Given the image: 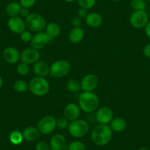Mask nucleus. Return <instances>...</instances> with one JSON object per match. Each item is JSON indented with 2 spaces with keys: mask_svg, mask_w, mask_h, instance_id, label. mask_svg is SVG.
I'll use <instances>...</instances> for the list:
<instances>
[{
  "mask_svg": "<svg viewBox=\"0 0 150 150\" xmlns=\"http://www.w3.org/2000/svg\"><path fill=\"white\" fill-rule=\"evenodd\" d=\"M130 6L134 11H145L146 4L144 0H131Z\"/></svg>",
  "mask_w": 150,
  "mask_h": 150,
  "instance_id": "nucleus-27",
  "label": "nucleus"
},
{
  "mask_svg": "<svg viewBox=\"0 0 150 150\" xmlns=\"http://www.w3.org/2000/svg\"><path fill=\"white\" fill-rule=\"evenodd\" d=\"M23 137L24 140L28 142H34L37 141L40 137L41 132L35 127H27L23 130Z\"/></svg>",
  "mask_w": 150,
  "mask_h": 150,
  "instance_id": "nucleus-20",
  "label": "nucleus"
},
{
  "mask_svg": "<svg viewBox=\"0 0 150 150\" xmlns=\"http://www.w3.org/2000/svg\"><path fill=\"white\" fill-rule=\"evenodd\" d=\"M110 127L112 131L116 132H122L127 128V122L124 119L121 117H116L112 119L110 122Z\"/></svg>",
  "mask_w": 150,
  "mask_h": 150,
  "instance_id": "nucleus-21",
  "label": "nucleus"
},
{
  "mask_svg": "<svg viewBox=\"0 0 150 150\" xmlns=\"http://www.w3.org/2000/svg\"><path fill=\"white\" fill-rule=\"evenodd\" d=\"M144 33H145L146 35L147 36V38H149L150 39V20L148 21V23L146 24V25L144 27Z\"/></svg>",
  "mask_w": 150,
  "mask_h": 150,
  "instance_id": "nucleus-39",
  "label": "nucleus"
},
{
  "mask_svg": "<svg viewBox=\"0 0 150 150\" xmlns=\"http://www.w3.org/2000/svg\"><path fill=\"white\" fill-rule=\"evenodd\" d=\"M71 65L66 60H57L50 66L51 77L54 78H61L65 77L70 72Z\"/></svg>",
  "mask_w": 150,
  "mask_h": 150,
  "instance_id": "nucleus-6",
  "label": "nucleus"
},
{
  "mask_svg": "<svg viewBox=\"0 0 150 150\" xmlns=\"http://www.w3.org/2000/svg\"><path fill=\"white\" fill-rule=\"evenodd\" d=\"M64 1L66 2H69V3H71V2H74V1H76V0H64Z\"/></svg>",
  "mask_w": 150,
  "mask_h": 150,
  "instance_id": "nucleus-41",
  "label": "nucleus"
},
{
  "mask_svg": "<svg viewBox=\"0 0 150 150\" xmlns=\"http://www.w3.org/2000/svg\"><path fill=\"white\" fill-rule=\"evenodd\" d=\"M69 122L64 116H61V117L58 118L57 119H56V125H57V127H58L60 129H67L68 127H69Z\"/></svg>",
  "mask_w": 150,
  "mask_h": 150,
  "instance_id": "nucleus-30",
  "label": "nucleus"
},
{
  "mask_svg": "<svg viewBox=\"0 0 150 150\" xmlns=\"http://www.w3.org/2000/svg\"><path fill=\"white\" fill-rule=\"evenodd\" d=\"M80 8H85L86 10H90L95 6L96 0H77Z\"/></svg>",
  "mask_w": 150,
  "mask_h": 150,
  "instance_id": "nucleus-29",
  "label": "nucleus"
},
{
  "mask_svg": "<svg viewBox=\"0 0 150 150\" xmlns=\"http://www.w3.org/2000/svg\"><path fill=\"white\" fill-rule=\"evenodd\" d=\"M53 39L47 33L44 32H40V33H36L35 34L33 35V38L30 41V44L33 48L39 50L44 48Z\"/></svg>",
  "mask_w": 150,
  "mask_h": 150,
  "instance_id": "nucleus-10",
  "label": "nucleus"
},
{
  "mask_svg": "<svg viewBox=\"0 0 150 150\" xmlns=\"http://www.w3.org/2000/svg\"><path fill=\"white\" fill-rule=\"evenodd\" d=\"M51 150H65L66 148V138L62 134H55L50 141Z\"/></svg>",
  "mask_w": 150,
  "mask_h": 150,
  "instance_id": "nucleus-17",
  "label": "nucleus"
},
{
  "mask_svg": "<svg viewBox=\"0 0 150 150\" xmlns=\"http://www.w3.org/2000/svg\"><path fill=\"white\" fill-rule=\"evenodd\" d=\"M29 88V85L25 80H18L13 83V89L18 93H24Z\"/></svg>",
  "mask_w": 150,
  "mask_h": 150,
  "instance_id": "nucleus-26",
  "label": "nucleus"
},
{
  "mask_svg": "<svg viewBox=\"0 0 150 150\" xmlns=\"http://www.w3.org/2000/svg\"><path fill=\"white\" fill-rule=\"evenodd\" d=\"M26 27L28 30L34 33L43 32L47 26L46 19L41 15L38 13H30L25 18Z\"/></svg>",
  "mask_w": 150,
  "mask_h": 150,
  "instance_id": "nucleus-5",
  "label": "nucleus"
},
{
  "mask_svg": "<svg viewBox=\"0 0 150 150\" xmlns=\"http://www.w3.org/2000/svg\"><path fill=\"white\" fill-rule=\"evenodd\" d=\"M112 131L108 125H99L95 127L91 132V140L97 146H105L112 139Z\"/></svg>",
  "mask_w": 150,
  "mask_h": 150,
  "instance_id": "nucleus-1",
  "label": "nucleus"
},
{
  "mask_svg": "<svg viewBox=\"0 0 150 150\" xmlns=\"http://www.w3.org/2000/svg\"><path fill=\"white\" fill-rule=\"evenodd\" d=\"M45 30V33L50 37H51L52 39L54 38L57 37L60 35V31H61L60 25L55 22H50L49 24H47Z\"/></svg>",
  "mask_w": 150,
  "mask_h": 150,
  "instance_id": "nucleus-23",
  "label": "nucleus"
},
{
  "mask_svg": "<svg viewBox=\"0 0 150 150\" xmlns=\"http://www.w3.org/2000/svg\"><path fill=\"white\" fill-rule=\"evenodd\" d=\"M35 150H51V149L49 143L41 141L36 144Z\"/></svg>",
  "mask_w": 150,
  "mask_h": 150,
  "instance_id": "nucleus-33",
  "label": "nucleus"
},
{
  "mask_svg": "<svg viewBox=\"0 0 150 150\" xmlns=\"http://www.w3.org/2000/svg\"><path fill=\"white\" fill-rule=\"evenodd\" d=\"M68 132L75 138H80L86 135L89 131V125L86 120L76 119L70 122L68 127Z\"/></svg>",
  "mask_w": 150,
  "mask_h": 150,
  "instance_id": "nucleus-4",
  "label": "nucleus"
},
{
  "mask_svg": "<svg viewBox=\"0 0 150 150\" xmlns=\"http://www.w3.org/2000/svg\"><path fill=\"white\" fill-rule=\"evenodd\" d=\"M113 119V112L109 107L98 108L96 112V119L99 125H108Z\"/></svg>",
  "mask_w": 150,
  "mask_h": 150,
  "instance_id": "nucleus-12",
  "label": "nucleus"
},
{
  "mask_svg": "<svg viewBox=\"0 0 150 150\" xmlns=\"http://www.w3.org/2000/svg\"><path fill=\"white\" fill-rule=\"evenodd\" d=\"M33 34H32L31 31L30 30H24L22 33L20 34V38L21 40L24 43H28L30 42L33 38Z\"/></svg>",
  "mask_w": 150,
  "mask_h": 150,
  "instance_id": "nucleus-32",
  "label": "nucleus"
},
{
  "mask_svg": "<svg viewBox=\"0 0 150 150\" xmlns=\"http://www.w3.org/2000/svg\"><path fill=\"white\" fill-rule=\"evenodd\" d=\"M99 84L98 77L93 74H87L80 81L81 90L86 92H93Z\"/></svg>",
  "mask_w": 150,
  "mask_h": 150,
  "instance_id": "nucleus-9",
  "label": "nucleus"
},
{
  "mask_svg": "<svg viewBox=\"0 0 150 150\" xmlns=\"http://www.w3.org/2000/svg\"><path fill=\"white\" fill-rule=\"evenodd\" d=\"M144 1H145L146 2H150V0H144Z\"/></svg>",
  "mask_w": 150,
  "mask_h": 150,
  "instance_id": "nucleus-44",
  "label": "nucleus"
},
{
  "mask_svg": "<svg viewBox=\"0 0 150 150\" xmlns=\"http://www.w3.org/2000/svg\"><path fill=\"white\" fill-rule=\"evenodd\" d=\"M17 72H18V74L21 75V76H25L30 71V67H29V65L27 63H24L21 62V63L17 66L16 69Z\"/></svg>",
  "mask_w": 150,
  "mask_h": 150,
  "instance_id": "nucleus-31",
  "label": "nucleus"
},
{
  "mask_svg": "<svg viewBox=\"0 0 150 150\" xmlns=\"http://www.w3.org/2000/svg\"><path fill=\"white\" fill-rule=\"evenodd\" d=\"M71 23L73 27H80L82 24V18L78 16H74L71 21Z\"/></svg>",
  "mask_w": 150,
  "mask_h": 150,
  "instance_id": "nucleus-35",
  "label": "nucleus"
},
{
  "mask_svg": "<svg viewBox=\"0 0 150 150\" xmlns=\"http://www.w3.org/2000/svg\"><path fill=\"white\" fill-rule=\"evenodd\" d=\"M88 14V10L85 9V8H80V9L77 11V16L80 17V18H86Z\"/></svg>",
  "mask_w": 150,
  "mask_h": 150,
  "instance_id": "nucleus-36",
  "label": "nucleus"
},
{
  "mask_svg": "<svg viewBox=\"0 0 150 150\" xmlns=\"http://www.w3.org/2000/svg\"><path fill=\"white\" fill-rule=\"evenodd\" d=\"M36 0H19V3L21 6L24 8L30 9L35 5Z\"/></svg>",
  "mask_w": 150,
  "mask_h": 150,
  "instance_id": "nucleus-34",
  "label": "nucleus"
},
{
  "mask_svg": "<svg viewBox=\"0 0 150 150\" xmlns=\"http://www.w3.org/2000/svg\"><path fill=\"white\" fill-rule=\"evenodd\" d=\"M66 89L71 93H77L81 90L80 82L75 79H70L66 84Z\"/></svg>",
  "mask_w": 150,
  "mask_h": 150,
  "instance_id": "nucleus-24",
  "label": "nucleus"
},
{
  "mask_svg": "<svg viewBox=\"0 0 150 150\" xmlns=\"http://www.w3.org/2000/svg\"><path fill=\"white\" fill-rule=\"evenodd\" d=\"M8 27L15 34H21L26 30L25 21L20 16L11 17L8 21Z\"/></svg>",
  "mask_w": 150,
  "mask_h": 150,
  "instance_id": "nucleus-13",
  "label": "nucleus"
},
{
  "mask_svg": "<svg viewBox=\"0 0 150 150\" xmlns=\"http://www.w3.org/2000/svg\"><path fill=\"white\" fill-rule=\"evenodd\" d=\"M30 14V11H29V9H27V8H21V12H20V17H21V18H26L27 16H28Z\"/></svg>",
  "mask_w": 150,
  "mask_h": 150,
  "instance_id": "nucleus-38",
  "label": "nucleus"
},
{
  "mask_svg": "<svg viewBox=\"0 0 150 150\" xmlns=\"http://www.w3.org/2000/svg\"><path fill=\"white\" fill-rule=\"evenodd\" d=\"M67 150H86V144L81 141H71L68 145Z\"/></svg>",
  "mask_w": 150,
  "mask_h": 150,
  "instance_id": "nucleus-28",
  "label": "nucleus"
},
{
  "mask_svg": "<svg viewBox=\"0 0 150 150\" xmlns=\"http://www.w3.org/2000/svg\"><path fill=\"white\" fill-rule=\"evenodd\" d=\"M28 85L30 91L38 96H44L50 91V83L45 77L35 76L30 80Z\"/></svg>",
  "mask_w": 150,
  "mask_h": 150,
  "instance_id": "nucleus-3",
  "label": "nucleus"
},
{
  "mask_svg": "<svg viewBox=\"0 0 150 150\" xmlns=\"http://www.w3.org/2000/svg\"><path fill=\"white\" fill-rule=\"evenodd\" d=\"M65 150H67V149H65Z\"/></svg>",
  "mask_w": 150,
  "mask_h": 150,
  "instance_id": "nucleus-46",
  "label": "nucleus"
},
{
  "mask_svg": "<svg viewBox=\"0 0 150 150\" xmlns=\"http://www.w3.org/2000/svg\"><path fill=\"white\" fill-rule=\"evenodd\" d=\"M80 112H81V109L78 104L76 103H69L65 107L64 110H63V116L69 121L76 120L79 119L80 116Z\"/></svg>",
  "mask_w": 150,
  "mask_h": 150,
  "instance_id": "nucleus-14",
  "label": "nucleus"
},
{
  "mask_svg": "<svg viewBox=\"0 0 150 150\" xmlns=\"http://www.w3.org/2000/svg\"><path fill=\"white\" fill-rule=\"evenodd\" d=\"M40 52L38 50L30 47V48L25 49L21 52V57L20 60L22 63H27V64H34L40 59Z\"/></svg>",
  "mask_w": 150,
  "mask_h": 150,
  "instance_id": "nucleus-11",
  "label": "nucleus"
},
{
  "mask_svg": "<svg viewBox=\"0 0 150 150\" xmlns=\"http://www.w3.org/2000/svg\"><path fill=\"white\" fill-rule=\"evenodd\" d=\"M9 140L11 143L13 145H19L24 141V137H23L22 132L18 130H14L10 134Z\"/></svg>",
  "mask_w": 150,
  "mask_h": 150,
  "instance_id": "nucleus-25",
  "label": "nucleus"
},
{
  "mask_svg": "<svg viewBox=\"0 0 150 150\" xmlns=\"http://www.w3.org/2000/svg\"><path fill=\"white\" fill-rule=\"evenodd\" d=\"M149 15H150V13H149Z\"/></svg>",
  "mask_w": 150,
  "mask_h": 150,
  "instance_id": "nucleus-45",
  "label": "nucleus"
},
{
  "mask_svg": "<svg viewBox=\"0 0 150 150\" xmlns=\"http://www.w3.org/2000/svg\"><path fill=\"white\" fill-rule=\"evenodd\" d=\"M85 31L81 27H73L68 35V38L70 42L72 44H78L81 42L84 38Z\"/></svg>",
  "mask_w": 150,
  "mask_h": 150,
  "instance_id": "nucleus-19",
  "label": "nucleus"
},
{
  "mask_svg": "<svg viewBox=\"0 0 150 150\" xmlns=\"http://www.w3.org/2000/svg\"><path fill=\"white\" fill-rule=\"evenodd\" d=\"M138 150H149V149L147 148H146V147H141L140 149H138Z\"/></svg>",
  "mask_w": 150,
  "mask_h": 150,
  "instance_id": "nucleus-42",
  "label": "nucleus"
},
{
  "mask_svg": "<svg viewBox=\"0 0 150 150\" xmlns=\"http://www.w3.org/2000/svg\"><path fill=\"white\" fill-rule=\"evenodd\" d=\"M33 71L38 77H46L50 74V66L46 62L38 60L33 65Z\"/></svg>",
  "mask_w": 150,
  "mask_h": 150,
  "instance_id": "nucleus-16",
  "label": "nucleus"
},
{
  "mask_svg": "<svg viewBox=\"0 0 150 150\" xmlns=\"http://www.w3.org/2000/svg\"><path fill=\"white\" fill-rule=\"evenodd\" d=\"M85 19H86V24L92 28H98L102 25L103 22V18L102 16L96 12L88 13Z\"/></svg>",
  "mask_w": 150,
  "mask_h": 150,
  "instance_id": "nucleus-18",
  "label": "nucleus"
},
{
  "mask_svg": "<svg viewBox=\"0 0 150 150\" xmlns=\"http://www.w3.org/2000/svg\"><path fill=\"white\" fill-rule=\"evenodd\" d=\"M112 1H113V2H121V1H122V0H112Z\"/></svg>",
  "mask_w": 150,
  "mask_h": 150,
  "instance_id": "nucleus-43",
  "label": "nucleus"
},
{
  "mask_svg": "<svg viewBox=\"0 0 150 150\" xmlns=\"http://www.w3.org/2000/svg\"><path fill=\"white\" fill-rule=\"evenodd\" d=\"M143 54L147 58L150 59V43L147 44L143 49Z\"/></svg>",
  "mask_w": 150,
  "mask_h": 150,
  "instance_id": "nucleus-37",
  "label": "nucleus"
},
{
  "mask_svg": "<svg viewBox=\"0 0 150 150\" xmlns=\"http://www.w3.org/2000/svg\"><path fill=\"white\" fill-rule=\"evenodd\" d=\"M78 105L81 110L91 113L96 111L99 108V98L93 92L83 91L79 96Z\"/></svg>",
  "mask_w": 150,
  "mask_h": 150,
  "instance_id": "nucleus-2",
  "label": "nucleus"
},
{
  "mask_svg": "<svg viewBox=\"0 0 150 150\" xmlns=\"http://www.w3.org/2000/svg\"><path fill=\"white\" fill-rule=\"evenodd\" d=\"M21 8H22V7L21 6L19 2H10L9 4H8L6 8H5V13H6V14L10 18L11 17L18 16L20 15Z\"/></svg>",
  "mask_w": 150,
  "mask_h": 150,
  "instance_id": "nucleus-22",
  "label": "nucleus"
},
{
  "mask_svg": "<svg viewBox=\"0 0 150 150\" xmlns=\"http://www.w3.org/2000/svg\"><path fill=\"white\" fill-rule=\"evenodd\" d=\"M149 15L146 11H134L129 16V24L135 29H142L148 23Z\"/></svg>",
  "mask_w": 150,
  "mask_h": 150,
  "instance_id": "nucleus-8",
  "label": "nucleus"
},
{
  "mask_svg": "<svg viewBox=\"0 0 150 150\" xmlns=\"http://www.w3.org/2000/svg\"><path fill=\"white\" fill-rule=\"evenodd\" d=\"M2 86H3V80H2L1 75H0V89L2 88Z\"/></svg>",
  "mask_w": 150,
  "mask_h": 150,
  "instance_id": "nucleus-40",
  "label": "nucleus"
},
{
  "mask_svg": "<svg viewBox=\"0 0 150 150\" xmlns=\"http://www.w3.org/2000/svg\"><path fill=\"white\" fill-rule=\"evenodd\" d=\"M2 57L6 63L11 65L16 64L20 60L21 53L15 47H8L3 50Z\"/></svg>",
  "mask_w": 150,
  "mask_h": 150,
  "instance_id": "nucleus-15",
  "label": "nucleus"
},
{
  "mask_svg": "<svg viewBox=\"0 0 150 150\" xmlns=\"http://www.w3.org/2000/svg\"><path fill=\"white\" fill-rule=\"evenodd\" d=\"M56 127V119L52 116H44L37 124L38 129L43 135H50L54 132Z\"/></svg>",
  "mask_w": 150,
  "mask_h": 150,
  "instance_id": "nucleus-7",
  "label": "nucleus"
}]
</instances>
